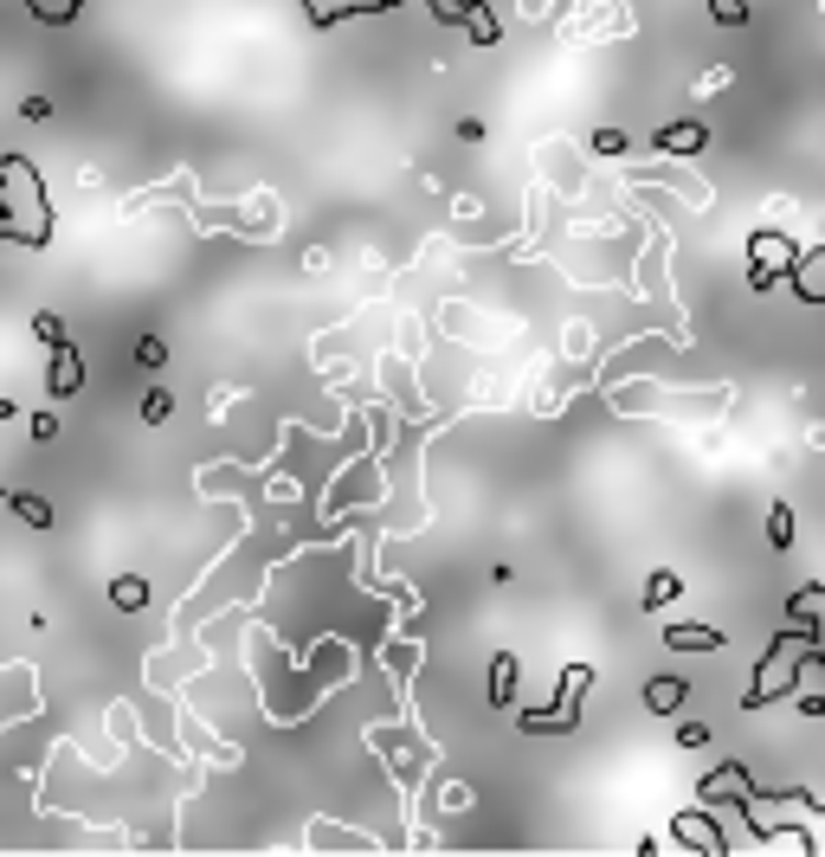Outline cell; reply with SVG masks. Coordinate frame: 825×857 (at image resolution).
Here are the masks:
<instances>
[{"label":"cell","instance_id":"cell-9","mask_svg":"<svg viewBox=\"0 0 825 857\" xmlns=\"http://www.w3.org/2000/svg\"><path fill=\"white\" fill-rule=\"evenodd\" d=\"M703 143H710L703 123H665V130H658V148H665V155H696Z\"/></svg>","mask_w":825,"mask_h":857},{"label":"cell","instance_id":"cell-3","mask_svg":"<svg viewBox=\"0 0 825 857\" xmlns=\"http://www.w3.org/2000/svg\"><path fill=\"white\" fill-rule=\"evenodd\" d=\"M793 265H800V245L787 233H768V226H761V233L748 238V285L755 290H768L774 278H793Z\"/></svg>","mask_w":825,"mask_h":857},{"label":"cell","instance_id":"cell-2","mask_svg":"<svg viewBox=\"0 0 825 857\" xmlns=\"http://www.w3.org/2000/svg\"><path fill=\"white\" fill-rule=\"evenodd\" d=\"M587 683H593V665H568V670H561L555 703H548V710H529V715H523V728H529V735H575V728H581Z\"/></svg>","mask_w":825,"mask_h":857},{"label":"cell","instance_id":"cell-7","mask_svg":"<svg viewBox=\"0 0 825 857\" xmlns=\"http://www.w3.org/2000/svg\"><path fill=\"white\" fill-rule=\"evenodd\" d=\"M516 690H523V665H516V652H497V658H490V710H510Z\"/></svg>","mask_w":825,"mask_h":857},{"label":"cell","instance_id":"cell-5","mask_svg":"<svg viewBox=\"0 0 825 857\" xmlns=\"http://www.w3.org/2000/svg\"><path fill=\"white\" fill-rule=\"evenodd\" d=\"M671 825H678V838L690 845V852H703V857H723V852H728V838L716 832V819H710L703 806H696V812H678Z\"/></svg>","mask_w":825,"mask_h":857},{"label":"cell","instance_id":"cell-15","mask_svg":"<svg viewBox=\"0 0 825 857\" xmlns=\"http://www.w3.org/2000/svg\"><path fill=\"white\" fill-rule=\"evenodd\" d=\"M110 600H116L123 613H136V606H148V580H136V574H123V580L110 587Z\"/></svg>","mask_w":825,"mask_h":857},{"label":"cell","instance_id":"cell-20","mask_svg":"<svg viewBox=\"0 0 825 857\" xmlns=\"http://www.w3.org/2000/svg\"><path fill=\"white\" fill-rule=\"evenodd\" d=\"M136 361H143V368H161V361H168V348H161L155 335H143V342H136Z\"/></svg>","mask_w":825,"mask_h":857},{"label":"cell","instance_id":"cell-13","mask_svg":"<svg viewBox=\"0 0 825 857\" xmlns=\"http://www.w3.org/2000/svg\"><path fill=\"white\" fill-rule=\"evenodd\" d=\"M58 368H52V393H71V387L85 381V361H78V348L71 342H58V355H52Z\"/></svg>","mask_w":825,"mask_h":857},{"label":"cell","instance_id":"cell-6","mask_svg":"<svg viewBox=\"0 0 825 857\" xmlns=\"http://www.w3.org/2000/svg\"><path fill=\"white\" fill-rule=\"evenodd\" d=\"M793 297L800 303H813V310H825V245H813V252H800V265H793Z\"/></svg>","mask_w":825,"mask_h":857},{"label":"cell","instance_id":"cell-18","mask_svg":"<svg viewBox=\"0 0 825 857\" xmlns=\"http://www.w3.org/2000/svg\"><path fill=\"white\" fill-rule=\"evenodd\" d=\"M768 542H774V548H787V542H793V510H787V503H774V510H768Z\"/></svg>","mask_w":825,"mask_h":857},{"label":"cell","instance_id":"cell-14","mask_svg":"<svg viewBox=\"0 0 825 857\" xmlns=\"http://www.w3.org/2000/svg\"><path fill=\"white\" fill-rule=\"evenodd\" d=\"M678 593H683V580H678L671 568H658L651 580H645V606H651V613H665V606H671Z\"/></svg>","mask_w":825,"mask_h":857},{"label":"cell","instance_id":"cell-1","mask_svg":"<svg viewBox=\"0 0 825 857\" xmlns=\"http://www.w3.org/2000/svg\"><path fill=\"white\" fill-rule=\"evenodd\" d=\"M813 645H820V632H813V625H793L774 652L761 658V670H755V683H748L742 703H748V710H768L774 697H787V690L800 683V670H813Z\"/></svg>","mask_w":825,"mask_h":857},{"label":"cell","instance_id":"cell-4","mask_svg":"<svg viewBox=\"0 0 825 857\" xmlns=\"http://www.w3.org/2000/svg\"><path fill=\"white\" fill-rule=\"evenodd\" d=\"M723 800H742V806L761 800V793L748 787V767H742V761H723L710 780H703V806H723Z\"/></svg>","mask_w":825,"mask_h":857},{"label":"cell","instance_id":"cell-21","mask_svg":"<svg viewBox=\"0 0 825 857\" xmlns=\"http://www.w3.org/2000/svg\"><path fill=\"white\" fill-rule=\"evenodd\" d=\"M168 413H175V407H168V393H148V400H143V420H148V426H161Z\"/></svg>","mask_w":825,"mask_h":857},{"label":"cell","instance_id":"cell-12","mask_svg":"<svg viewBox=\"0 0 825 857\" xmlns=\"http://www.w3.org/2000/svg\"><path fill=\"white\" fill-rule=\"evenodd\" d=\"M465 33H471V46H478V52L497 46V13H490L484 0H471V7H465Z\"/></svg>","mask_w":825,"mask_h":857},{"label":"cell","instance_id":"cell-10","mask_svg":"<svg viewBox=\"0 0 825 857\" xmlns=\"http://www.w3.org/2000/svg\"><path fill=\"white\" fill-rule=\"evenodd\" d=\"M683 697H690L683 677H651V683H645V710H651V715H671Z\"/></svg>","mask_w":825,"mask_h":857},{"label":"cell","instance_id":"cell-19","mask_svg":"<svg viewBox=\"0 0 825 857\" xmlns=\"http://www.w3.org/2000/svg\"><path fill=\"white\" fill-rule=\"evenodd\" d=\"M465 7H471V0H433V20L438 26H465Z\"/></svg>","mask_w":825,"mask_h":857},{"label":"cell","instance_id":"cell-8","mask_svg":"<svg viewBox=\"0 0 825 857\" xmlns=\"http://www.w3.org/2000/svg\"><path fill=\"white\" fill-rule=\"evenodd\" d=\"M671 652H723V625H665Z\"/></svg>","mask_w":825,"mask_h":857},{"label":"cell","instance_id":"cell-11","mask_svg":"<svg viewBox=\"0 0 825 857\" xmlns=\"http://www.w3.org/2000/svg\"><path fill=\"white\" fill-rule=\"evenodd\" d=\"M787 613H793L800 625H813V632L825 638V587H800V593L787 600Z\"/></svg>","mask_w":825,"mask_h":857},{"label":"cell","instance_id":"cell-17","mask_svg":"<svg viewBox=\"0 0 825 857\" xmlns=\"http://www.w3.org/2000/svg\"><path fill=\"white\" fill-rule=\"evenodd\" d=\"M710 20L716 26H748V0H710Z\"/></svg>","mask_w":825,"mask_h":857},{"label":"cell","instance_id":"cell-22","mask_svg":"<svg viewBox=\"0 0 825 857\" xmlns=\"http://www.w3.org/2000/svg\"><path fill=\"white\" fill-rule=\"evenodd\" d=\"M593 148H600V155H626V130H600Z\"/></svg>","mask_w":825,"mask_h":857},{"label":"cell","instance_id":"cell-16","mask_svg":"<svg viewBox=\"0 0 825 857\" xmlns=\"http://www.w3.org/2000/svg\"><path fill=\"white\" fill-rule=\"evenodd\" d=\"M0 497H7V503H13V510H20V516H26L33 528H46V523H52V510L40 503V497H20V490H0Z\"/></svg>","mask_w":825,"mask_h":857}]
</instances>
